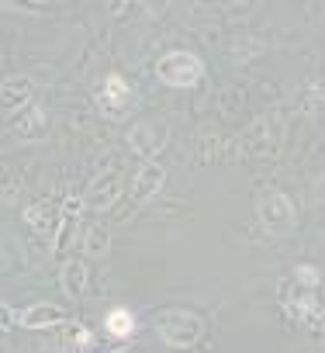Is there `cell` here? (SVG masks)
Returning <instances> with one entry per match:
<instances>
[{
	"label": "cell",
	"mask_w": 325,
	"mask_h": 353,
	"mask_svg": "<svg viewBox=\"0 0 325 353\" xmlns=\"http://www.w3.org/2000/svg\"><path fill=\"white\" fill-rule=\"evenodd\" d=\"M205 77V59L198 52H187V49H174V52H162L156 59V80L167 83V87H177V90H187V87H198Z\"/></svg>",
	"instance_id": "1"
},
{
	"label": "cell",
	"mask_w": 325,
	"mask_h": 353,
	"mask_svg": "<svg viewBox=\"0 0 325 353\" xmlns=\"http://www.w3.org/2000/svg\"><path fill=\"white\" fill-rule=\"evenodd\" d=\"M256 215L270 239H287L297 229V208L284 191H263L256 198Z\"/></svg>",
	"instance_id": "2"
},
{
	"label": "cell",
	"mask_w": 325,
	"mask_h": 353,
	"mask_svg": "<svg viewBox=\"0 0 325 353\" xmlns=\"http://www.w3.org/2000/svg\"><path fill=\"white\" fill-rule=\"evenodd\" d=\"M159 336L174 350H191L205 336V319L191 308H170L159 315Z\"/></svg>",
	"instance_id": "3"
},
{
	"label": "cell",
	"mask_w": 325,
	"mask_h": 353,
	"mask_svg": "<svg viewBox=\"0 0 325 353\" xmlns=\"http://www.w3.org/2000/svg\"><path fill=\"white\" fill-rule=\"evenodd\" d=\"M94 104H97V111H101L104 118H111V121H121V118H128V114L138 108V104H135V90L128 87V80H125L121 73H107V77L97 83Z\"/></svg>",
	"instance_id": "4"
},
{
	"label": "cell",
	"mask_w": 325,
	"mask_h": 353,
	"mask_svg": "<svg viewBox=\"0 0 325 353\" xmlns=\"http://www.w3.org/2000/svg\"><path fill=\"white\" fill-rule=\"evenodd\" d=\"M128 142V152L145 159V163H156V156L167 149L170 142V125L167 121H156V118H145V121H135L125 135Z\"/></svg>",
	"instance_id": "5"
},
{
	"label": "cell",
	"mask_w": 325,
	"mask_h": 353,
	"mask_svg": "<svg viewBox=\"0 0 325 353\" xmlns=\"http://www.w3.org/2000/svg\"><path fill=\"white\" fill-rule=\"evenodd\" d=\"M121 194H125V176H121V170L111 166L83 188V205H87V212H107Z\"/></svg>",
	"instance_id": "6"
},
{
	"label": "cell",
	"mask_w": 325,
	"mask_h": 353,
	"mask_svg": "<svg viewBox=\"0 0 325 353\" xmlns=\"http://www.w3.org/2000/svg\"><path fill=\"white\" fill-rule=\"evenodd\" d=\"M8 132L18 142H45V135H49V114H45V108L28 104L25 111L8 114Z\"/></svg>",
	"instance_id": "7"
},
{
	"label": "cell",
	"mask_w": 325,
	"mask_h": 353,
	"mask_svg": "<svg viewBox=\"0 0 325 353\" xmlns=\"http://www.w3.org/2000/svg\"><path fill=\"white\" fill-rule=\"evenodd\" d=\"M162 184H167V170H162L159 163H142V166H138V173L132 176V188H128L132 205H135V208H142L145 201H152V198L162 191Z\"/></svg>",
	"instance_id": "8"
},
{
	"label": "cell",
	"mask_w": 325,
	"mask_h": 353,
	"mask_svg": "<svg viewBox=\"0 0 325 353\" xmlns=\"http://www.w3.org/2000/svg\"><path fill=\"white\" fill-rule=\"evenodd\" d=\"M32 94H35V83L25 73H11V77H4V83H0V101H4V111L8 114L25 111L32 104Z\"/></svg>",
	"instance_id": "9"
},
{
	"label": "cell",
	"mask_w": 325,
	"mask_h": 353,
	"mask_svg": "<svg viewBox=\"0 0 325 353\" xmlns=\"http://www.w3.org/2000/svg\"><path fill=\"white\" fill-rule=\"evenodd\" d=\"M18 325L21 329H56V325H66V308L52 305V301H35L25 312H18Z\"/></svg>",
	"instance_id": "10"
},
{
	"label": "cell",
	"mask_w": 325,
	"mask_h": 353,
	"mask_svg": "<svg viewBox=\"0 0 325 353\" xmlns=\"http://www.w3.org/2000/svg\"><path fill=\"white\" fill-rule=\"evenodd\" d=\"M25 222H28L39 236H56L59 225H63V208H56V205H49V201L28 205V208H25Z\"/></svg>",
	"instance_id": "11"
},
{
	"label": "cell",
	"mask_w": 325,
	"mask_h": 353,
	"mask_svg": "<svg viewBox=\"0 0 325 353\" xmlns=\"http://www.w3.org/2000/svg\"><path fill=\"white\" fill-rule=\"evenodd\" d=\"M59 281H63V291H66V298L80 301V298L87 294L90 270H87V263H83V260H66V263H63V274H59Z\"/></svg>",
	"instance_id": "12"
},
{
	"label": "cell",
	"mask_w": 325,
	"mask_h": 353,
	"mask_svg": "<svg viewBox=\"0 0 325 353\" xmlns=\"http://www.w3.org/2000/svg\"><path fill=\"white\" fill-rule=\"evenodd\" d=\"M83 253H87L90 260H104V256L111 253V232H107L104 225L87 229V236H83Z\"/></svg>",
	"instance_id": "13"
},
{
	"label": "cell",
	"mask_w": 325,
	"mask_h": 353,
	"mask_svg": "<svg viewBox=\"0 0 325 353\" xmlns=\"http://www.w3.org/2000/svg\"><path fill=\"white\" fill-rule=\"evenodd\" d=\"M104 329H107L111 336H118V339H128V336L135 332V315H132L128 308H111V312L104 315Z\"/></svg>",
	"instance_id": "14"
},
{
	"label": "cell",
	"mask_w": 325,
	"mask_h": 353,
	"mask_svg": "<svg viewBox=\"0 0 325 353\" xmlns=\"http://www.w3.org/2000/svg\"><path fill=\"white\" fill-rule=\"evenodd\" d=\"M294 281L304 284V288H318V284H322V274H318V267H311V263H297V267H294Z\"/></svg>",
	"instance_id": "15"
},
{
	"label": "cell",
	"mask_w": 325,
	"mask_h": 353,
	"mask_svg": "<svg viewBox=\"0 0 325 353\" xmlns=\"http://www.w3.org/2000/svg\"><path fill=\"white\" fill-rule=\"evenodd\" d=\"M18 194H21V181H14V170L4 166V205L11 208L18 201Z\"/></svg>",
	"instance_id": "16"
},
{
	"label": "cell",
	"mask_w": 325,
	"mask_h": 353,
	"mask_svg": "<svg viewBox=\"0 0 325 353\" xmlns=\"http://www.w3.org/2000/svg\"><path fill=\"white\" fill-rule=\"evenodd\" d=\"M0 319H4V325H0V329H4V336L8 332H14V325H18V315H14V308L4 301V305H0Z\"/></svg>",
	"instance_id": "17"
}]
</instances>
